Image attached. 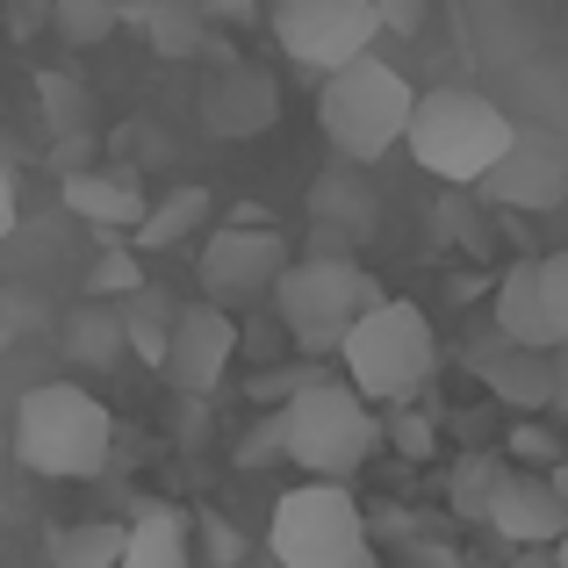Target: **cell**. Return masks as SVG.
<instances>
[{
  "mask_svg": "<svg viewBox=\"0 0 568 568\" xmlns=\"http://www.w3.org/2000/svg\"><path fill=\"white\" fill-rule=\"evenodd\" d=\"M382 37L375 0H274V43L310 72H338Z\"/></svg>",
  "mask_w": 568,
  "mask_h": 568,
  "instance_id": "8",
  "label": "cell"
},
{
  "mask_svg": "<svg viewBox=\"0 0 568 568\" xmlns=\"http://www.w3.org/2000/svg\"><path fill=\"white\" fill-rule=\"evenodd\" d=\"M403 144H410V159L432 173V181L483 187V173L518 144V123L489 94H468V87H432V94H417Z\"/></svg>",
  "mask_w": 568,
  "mask_h": 568,
  "instance_id": "3",
  "label": "cell"
},
{
  "mask_svg": "<svg viewBox=\"0 0 568 568\" xmlns=\"http://www.w3.org/2000/svg\"><path fill=\"white\" fill-rule=\"evenodd\" d=\"M425 8H432V0H375L388 37H417V29H425Z\"/></svg>",
  "mask_w": 568,
  "mask_h": 568,
  "instance_id": "25",
  "label": "cell"
},
{
  "mask_svg": "<svg viewBox=\"0 0 568 568\" xmlns=\"http://www.w3.org/2000/svg\"><path fill=\"white\" fill-rule=\"evenodd\" d=\"M65 209L87 223H101V231H138L144 223V187L130 181V173H65Z\"/></svg>",
  "mask_w": 568,
  "mask_h": 568,
  "instance_id": "17",
  "label": "cell"
},
{
  "mask_svg": "<svg viewBox=\"0 0 568 568\" xmlns=\"http://www.w3.org/2000/svg\"><path fill=\"white\" fill-rule=\"evenodd\" d=\"M382 303V281L346 252H310L288 260V274L274 281V317L303 353H338L346 332Z\"/></svg>",
  "mask_w": 568,
  "mask_h": 568,
  "instance_id": "5",
  "label": "cell"
},
{
  "mask_svg": "<svg viewBox=\"0 0 568 568\" xmlns=\"http://www.w3.org/2000/svg\"><path fill=\"white\" fill-rule=\"evenodd\" d=\"M497 483H504V460H497V454H468V460L454 468V511H460V518H489Z\"/></svg>",
  "mask_w": 568,
  "mask_h": 568,
  "instance_id": "21",
  "label": "cell"
},
{
  "mask_svg": "<svg viewBox=\"0 0 568 568\" xmlns=\"http://www.w3.org/2000/svg\"><path fill=\"white\" fill-rule=\"evenodd\" d=\"M483 526H497V540H511V547H555L561 532H568V504L555 497L547 475L504 468V483H497V497H489Z\"/></svg>",
  "mask_w": 568,
  "mask_h": 568,
  "instance_id": "11",
  "label": "cell"
},
{
  "mask_svg": "<svg viewBox=\"0 0 568 568\" xmlns=\"http://www.w3.org/2000/svg\"><path fill=\"white\" fill-rule=\"evenodd\" d=\"M130 22L123 0H58V37L65 43H109Z\"/></svg>",
  "mask_w": 568,
  "mask_h": 568,
  "instance_id": "20",
  "label": "cell"
},
{
  "mask_svg": "<svg viewBox=\"0 0 568 568\" xmlns=\"http://www.w3.org/2000/svg\"><path fill=\"white\" fill-rule=\"evenodd\" d=\"M338 361H346V382L361 388L367 403H410L417 388L432 382V367H439V332H432V317L417 303L382 295L346 332Z\"/></svg>",
  "mask_w": 568,
  "mask_h": 568,
  "instance_id": "6",
  "label": "cell"
},
{
  "mask_svg": "<svg viewBox=\"0 0 568 568\" xmlns=\"http://www.w3.org/2000/svg\"><path fill=\"white\" fill-rule=\"evenodd\" d=\"M475 375L483 388H497L511 410H555V353H532V346H511V338H489L475 346Z\"/></svg>",
  "mask_w": 568,
  "mask_h": 568,
  "instance_id": "13",
  "label": "cell"
},
{
  "mask_svg": "<svg viewBox=\"0 0 568 568\" xmlns=\"http://www.w3.org/2000/svg\"><path fill=\"white\" fill-rule=\"evenodd\" d=\"M511 454H526V460H540V454H547V439H540V432H532V425H518V432H511Z\"/></svg>",
  "mask_w": 568,
  "mask_h": 568,
  "instance_id": "30",
  "label": "cell"
},
{
  "mask_svg": "<svg viewBox=\"0 0 568 568\" xmlns=\"http://www.w3.org/2000/svg\"><path fill=\"white\" fill-rule=\"evenodd\" d=\"M130 22H144V29H152V43H159L166 58H187V51H194V37H202V29H194V14L181 8V0H159V8L130 14Z\"/></svg>",
  "mask_w": 568,
  "mask_h": 568,
  "instance_id": "22",
  "label": "cell"
},
{
  "mask_svg": "<svg viewBox=\"0 0 568 568\" xmlns=\"http://www.w3.org/2000/svg\"><path fill=\"white\" fill-rule=\"evenodd\" d=\"M202 115L216 138H260L266 123H274V87H266V72L237 65V72H216L202 94Z\"/></svg>",
  "mask_w": 568,
  "mask_h": 568,
  "instance_id": "14",
  "label": "cell"
},
{
  "mask_svg": "<svg viewBox=\"0 0 568 568\" xmlns=\"http://www.w3.org/2000/svg\"><path fill=\"white\" fill-rule=\"evenodd\" d=\"M123 540H130V518H87V526H58L43 540V555H51V568H115Z\"/></svg>",
  "mask_w": 568,
  "mask_h": 568,
  "instance_id": "18",
  "label": "cell"
},
{
  "mask_svg": "<svg viewBox=\"0 0 568 568\" xmlns=\"http://www.w3.org/2000/svg\"><path fill=\"white\" fill-rule=\"evenodd\" d=\"M94 288H138V260H130V252H109V260L94 266Z\"/></svg>",
  "mask_w": 568,
  "mask_h": 568,
  "instance_id": "27",
  "label": "cell"
},
{
  "mask_svg": "<svg viewBox=\"0 0 568 568\" xmlns=\"http://www.w3.org/2000/svg\"><path fill=\"white\" fill-rule=\"evenodd\" d=\"M260 396H281V454L310 475V483H346L367 454L382 446V425L367 410V396L346 375H324V367H303V375L260 388Z\"/></svg>",
  "mask_w": 568,
  "mask_h": 568,
  "instance_id": "1",
  "label": "cell"
},
{
  "mask_svg": "<svg viewBox=\"0 0 568 568\" xmlns=\"http://www.w3.org/2000/svg\"><path fill=\"white\" fill-rule=\"evenodd\" d=\"M540 295H547V317H555V338H568V245L555 260H540Z\"/></svg>",
  "mask_w": 568,
  "mask_h": 568,
  "instance_id": "24",
  "label": "cell"
},
{
  "mask_svg": "<svg viewBox=\"0 0 568 568\" xmlns=\"http://www.w3.org/2000/svg\"><path fill=\"white\" fill-rule=\"evenodd\" d=\"M72 346L87 353V361H115V353H123V317H101V310H80V317H72Z\"/></svg>",
  "mask_w": 568,
  "mask_h": 568,
  "instance_id": "23",
  "label": "cell"
},
{
  "mask_svg": "<svg viewBox=\"0 0 568 568\" xmlns=\"http://www.w3.org/2000/svg\"><path fill=\"white\" fill-rule=\"evenodd\" d=\"M555 568H568V532H561V540H555Z\"/></svg>",
  "mask_w": 568,
  "mask_h": 568,
  "instance_id": "33",
  "label": "cell"
},
{
  "mask_svg": "<svg viewBox=\"0 0 568 568\" xmlns=\"http://www.w3.org/2000/svg\"><path fill=\"white\" fill-rule=\"evenodd\" d=\"M115 568H194V526L173 504H138L130 511V540Z\"/></svg>",
  "mask_w": 568,
  "mask_h": 568,
  "instance_id": "16",
  "label": "cell"
},
{
  "mask_svg": "<svg viewBox=\"0 0 568 568\" xmlns=\"http://www.w3.org/2000/svg\"><path fill=\"white\" fill-rule=\"evenodd\" d=\"M483 194L489 202H511V209H555L568 194V159H555V144L518 138L511 152L483 173Z\"/></svg>",
  "mask_w": 568,
  "mask_h": 568,
  "instance_id": "12",
  "label": "cell"
},
{
  "mask_svg": "<svg viewBox=\"0 0 568 568\" xmlns=\"http://www.w3.org/2000/svg\"><path fill=\"white\" fill-rule=\"evenodd\" d=\"M22 223V187H14V173H8V159H0V245H8V231Z\"/></svg>",
  "mask_w": 568,
  "mask_h": 568,
  "instance_id": "28",
  "label": "cell"
},
{
  "mask_svg": "<svg viewBox=\"0 0 568 568\" xmlns=\"http://www.w3.org/2000/svg\"><path fill=\"white\" fill-rule=\"evenodd\" d=\"M547 483H555V497L568 504V460H561V468H555V475H547Z\"/></svg>",
  "mask_w": 568,
  "mask_h": 568,
  "instance_id": "32",
  "label": "cell"
},
{
  "mask_svg": "<svg viewBox=\"0 0 568 568\" xmlns=\"http://www.w3.org/2000/svg\"><path fill=\"white\" fill-rule=\"evenodd\" d=\"M288 274V237L274 223H260L245 209L237 223H223L216 237L202 245V288L209 303H245V295H274V281Z\"/></svg>",
  "mask_w": 568,
  "mask_h": 568,
  "instance_id": "9",
  "label": "cell"
},
{
  "mask_svg": "<svg viewBox=\"0 0 568 568\" xmlns=\"http://www.w3.org/2000/svg\"><path fill=\"white\" fill-rule=\"evenodd\" d=\"M555 410L568 417V338L555 346Z\"/></svg>",
  "mask_w": 568,
  "mask_h": 568,
  "instance_id": "29",
  "label": "cell"
},
{
  "mask_svg": "<svg viewBox=\"0 0 568 568\" xmlns=\"http://www.w3.org/2000/svg\"><path fill=\"white\" fill-rule=\"evenodd\" d=\"M123 8H159V0H123Z\"/></svg>",
  "mask_w": 568,
  "mask_h": 568,
  "instance_id": "34",
  "label": "cell"
},
{
  "mask_svg": "<svg viewBox=\"0 0 568 568\" xmlns=\"http://www.w3.org/2000/svg\"><path fill=\"white\" fill-rule=\"evenodd\" d=\"M231 361H237V317L223 303H187V310H173V324H166V382L181 388V396H216L223 375H231Z\"/></svg>",
  "mask_w": 568,
  "mask_h": 568,
  "instance_id": "10",
  "label": "cell"
},
{
  "mask_svg": "<svg viewBox=\"0 0 568 568\" xmlns=\"http://www.w3.org/2000/svg\"><path fill=\"white\" fill-rule=\"evenodd\" d=\"M468 568H497V561H468Z\"/></svg>",
  "mask_w": 568,
  "mask_h": 568,
  "instance_id": "35",
  "label": "cell"
},
{
  "mask_svg": "<svg viewBox=\"0 0 568 568\" xmlns=\"http://www.w3.org/2000/svg\"><path fill=\"white\" fill-rule=\"evenodd\" d=\"M266 547H274L281 568H375V555H367V518H361L346 483H295L274 504Z\"/></svg>",
  "mask_w": 568,
  "mask_h": 568,
  "instance_id": "7",
  "label": "cell"
},
{
  "mask_svg": "<svg viewBox=\"0 0 568 568\" xmlns=\"http://www.w3.org/2000/svg\"><path fill=\"white\" fill-rule=\"evenodd\" d=\"M202 216H209V187H173L159 209H144L138 245H144V252H159V245H173V237H187Z\"/></svg>",
  "mask_w": 568,
  "mask_h": 568,
  "instance_id": "19",
  "label": "cell"
},
{
  "mask_svg": "<svg viewBox=\"0 0 568 568\" xmlns=\"http://www.w3.org/2000/svg\"><path fill=\"white\" fill-rule=\"evenodd\" d=\"M396 439H403V454H432V432H425V425H417V417H410V425H403V432H396Z\"/></svg>",
  "mask_w": 568,
  "mask_h": 568,
  "instance_id": "31",
  "label": "cell"
},
{
  "mask_svg": "<svg viewBox=\"0 0 568 568\" xmlns=\"http://www.w3.org/2000/svg\"><path fill=\"white\" fill-rule=\"evenodd\" d=\"M115 454V417L80 382H37L14 403V460L43 483H87Z\"/></svg>",
  "mask_w": 568,
  "mask_h": 568,
  "instance_id": "2",
  "label": "cell"
},
{
  "mask_svg": "<svg viewBox=\"0 0 568 568\" xmlns=\"http://www.w3.org/2000/svg\"><path fill=\"white\" fill-rule=\"evenodd\" d=\"M497 338L532 353H555V317H547V295H540V260H518L511 274L497 281Z\"/></svg>",
  "mask_w": 568,
  "mask_h": 568,
  "instance_id": "15",
  "label": "cell"
},
{
  "mask_svg": "<svg viewBox=\"0 0 568 568\" xmlns=\"http://www.w3.org/2000/svg\"><path fill=\"white\" fill-rule=\"evenodd\" d=\"M410 109H417L410 80L375 51L353 58V65H338V72H324V87H317V130L332 138L338 159H353V166L396 152L403 130H410Z\"/></svg>",
  "mask_w": 568,
  "mask_h": 568,
  "instance_id": "4",
  "label": "cell"
},
{
  "mask_svg": "<svg viewBox=\"0 0 568 568\" xmlns=\"http://www.w3.org/2000/svg\"><path fill=\"white\" fill-rule=\"evenodd\" d=\"M237 460H245V468H266V460H281V417H266V425L252 432L245 446H237Z\"/></svg>",
  "mask_w": 568,
  "mask_h": 568,
  "instance_id": "26",
  "label": "cell"
}]
</instances>
